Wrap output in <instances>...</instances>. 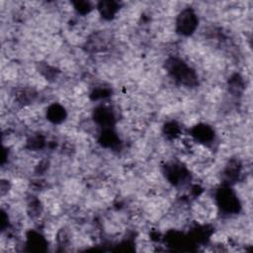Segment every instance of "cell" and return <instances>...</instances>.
<instances>
[{"mask_svg":"<svg viewBox=\"0 0 253 253\" xmlns=\"http://www.w3.org/2000/svg\"><path fill=\"white\" fill-rule=\"evenodd\" d=\"M167 68L169 73L186 85H194L196 83V74L190 69L183 62L177 59L170 60L167 64Z\"/></svg>","mask_w":253,"mask_h":253,"instance_id":"1","label":"cell"},{"mask_svg":"<svg viewBox=\"0 0 253 253\" xmlns=\"http://www.w3.org/2000/svg\"><path fill=\"white\" fill-rule=\"evenodd\" d=\"M218 204L222 211L226 213H237L239 211V202L236 194L229 188L219 191L217 195Z\"/></svg>","mask_w":253,"mask_h":253,"instance_id":"2","label":"cell"},{"mask_svg":"<svg viewBox=\"0 0 253 253\" xmlns=\"http://www.w3.org/2000/svg\"><path fill=\"white\" fill-rule=\"evenodd\" d=\"M197 25H198V19L196 14L191 9L183 10L177 19V31L183 35L192 34Z\"/></svg>","mask_w":253,"mask_h":253,"instance_id":"3","label":"cell"},{"mask_svg":"<svg viewBox=\"0 0 253 253\" xmlns=\"http://www.w3.org/2000/svg\"><path fill=\"white\" fill-rule=\"evenodd\" d=\"M193 136L201 143L211 142L214 137L213 130L206 125H199L193 129Z\"/></svg>","mask_w":253,"mask_h":253,"instance_id":"4","label":"cell"},{"mask_svg":"<svg viewBox=\"0 0 253 253\" xmlns=\"http://www.w3.org/2000/svg\"><path fill=\"white\" fill-rule=\"evenodd\" d=\"M94 118L97 123H99L102 126H107V127L113 124L114 120H115L113 113H112L109 109L104 108V107L96 109L95 113H94Z\"/></svg>","mask_w":253,"mask_h":253,"instance_id":"5","label":"cell"},{"mask_svg":"<svg viewBox=\"0 0 253 253\" xmlns=\"http://www.w3.org/2000/svg\"><path fill=\"white\" fill-rule=\"evenodd\" d=\"M47 115L50 121L53 123H61L66 117V112L62 106L54 104L49 108Z\"/></svg>","mask_w":253,"mask_h":253,"instance_id":"6","label":"cell"},{"mask_svg":"<svg viewBox=\"0 0 253 253\" xmlns=\"http://www.w3.org/2000/svg\"><path fill=\"white\" fill-rule=\"evenodd\" d=\"M99 10L104 18L111 19L118 10V5L114 1H102L99 3Z\"/></svg>","mask_w":253,"mask_h":253,"instance_id":"7","label":"cell"},{"mask_svg":"<svg viewBox=\"0 0 253 253\" xmlns=\"http://www.w3.org/2000/svg\"><path fill=\"white\" fill-rule=\"evenodd\" d=\"M75 8L81 12V13H87L90 11L91 9V6L88 2H84V1H81V2H77L75 3Z\"/></svg>","mask_w":253,"mask_h":253,"instance_id":"8","label":"cell"}]
</instances>
